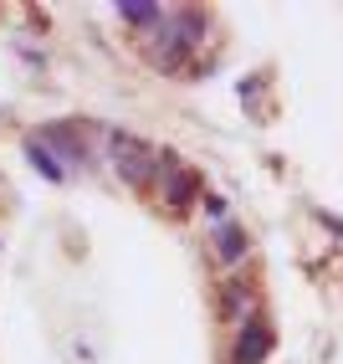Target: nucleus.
Listing matches in <instances>:
<instances>
[{"label": "nucleus", "mask_w": 343, "mask_h": 364, "mask_svg": "<svg viewBox=\"0 0 343 364\" xmlns=\"http://www.w3.org/2000/svg\"><path fill=\"white\" fill-rule=\"evenodd\" d=\"M159 190H164V205H169V210H190V205H195V190H200V180H195L169 149H159Z\"/></svg>", "instance_id": "3"}, {"label": "nucleus", "mask_w": 343, "mask_h": 364, "mask_svg": "<svg viewBox=\"0 0 343 364\" xmlns=\"http://www.w3.org/2000/svg\"><path fill=\"white\" fill-rule=\"evenodd\" d=\"M103 139H108V159H113L118 175H124V185L143 190V185L154 180V169H159V149H149V144H138V139L118 134V129H103Z\"/></svg>", "instance_id": "2"}, {"label": "nucleus", "mask_w": 343, "mask_h": 364, "mask_svg": "<svg viewBox=\"0 0 343 364\" xmlns=\"http://www.w3.org/2000/svg\"><path fill=\"white\" fill-rule=\"evenodd\" d=\"M26 159L36 164V175H41V180H52V185H62V180H67V164L46 154V144H41V139H31V144H26Z\"/></svg>", "instance_id": "7"}, {"label": "nucleus", "mask_w": 343, "mask_h": 364, "mask_svg": "<svg viewBox=\"0 0 343 364\" xmlns=\"http://www.w3.org/2000/svg\"><path fill=\"white\" fill-rule=\"evenodd\" d=\"M246 252H251L246 231H241L236 221H215V257H220V262H226V267H236Z\"/></svg>", "instance_id": "5"}, {"label": "nucleus", "mask_w": 343, "mask_h": 364, "mask_svg": "<svg viewBox=\"0 0 343 364\" xmlns=\"http://www.w3.org/2000/svg\"><path fill=\"white\" fill-rule=\"evenodd\" d=\"M41 144H46V149H62L72 164H82L87 159V149H82V144H77V129H72V124H46L41 134H36Z\"/></svg>", "instance_id": "6"}, {"label": "nucleus", "mask_w": 343, "mask_h": 364, "mask_svg": "<svg viewBox=\"0 0 343 364\" xmlns=\"http://www.w3.org/2000/svg\"><path fill=\"white\" fill-rule=\"evenodd\" d=\"M317 221H323V226H328V231H333V236L343 241V221H338V215H328V210H317Z\"/></svg>", "instance_id": "11"}, {"label": "nucleus", "mask_w": 343, "mask_h": 364, "mask_svg": "<svg viewBox=\"0 0 343 364\" xmlns=\"http://www.w3.org/2000/svg\"><path fill=\"white\" fill-rule=\"evenodd\" d=\"M205 210L215 215V221H226V196H205Z\"/></svg>", "instance_id": "10"}, {"label": "nucleus", "mask_w": 343, "mask_h": 364, "mask_svg": "<svg viewBox=\"0 0 343 364\" xmlns=\"http://www.w3.org/2000/svg\"><path fill=\"white\" fill-rule=\"evenodd\" d=\"M205 11H195V6H185V11H169V21L149 36L154 41V57H159V67L164 72H180L190 57H195V46L205 41Z\"/></svg>", "instance_id": "1"}, {"label": "nucleus", "mask_w": 343, "mask_h": 364, "mask_svg": "<svg viewBox=\"0 0 343 364\" xmlns=\"http://www.w3.org/2000/svg\"><path fill=\"white\" fill-rule=\"evenodd\" d=\"M220 313H231V318H256V313H251V293L241 282H226V293H220Z\"/></svg>", "instance_id": "9"}, {"label": "nucleus", "mask_w": 343, "mask_h": 364, "mask_svg": "<svg viewBox=\"0 0 343 364\" xmlns=\"http://www.w3.org/2000/svg\"><path fill=\"white\" fill-rule=\"evenodd\" d=\"M266 354H272V328H266L261 318H246L236 333V349H231V364H261Z\"/></svg>", "instance_id": "4"}, {"label": "nucleus", "mask_w": 343, "mask_h": 364, "mask_svg": "<svg viewBox=\"0 0 343 364\" xmlns=\"http://www.w3.org/2000/svg\"><path fill=\"white\" fill-rule=\"evenodd\" d=\"M118 16H124L129 26L149 31V36H154V31L164 26V21H169V11H164V6H118Z\"/></svg>", "instance_id": "8"}]
</instances>
